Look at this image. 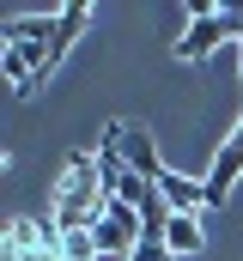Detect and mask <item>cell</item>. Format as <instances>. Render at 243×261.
Masks as SVG:
<instances>
[{"label":"cell","instance_id":"6da1fadb","mask_svg":"<svg viewBox=\"0 0 243 261\" xmlns=\"http://www.w3.org/2000/svg\"><path fill=\"white\" fill-rule=\"evenodd\" d=\"M55 24L61 12H12L6 18V43H0V73H6V85L18 91V97H31L55 61H49V49H55Z\"/></svg>","mask_w":243,"mask_h":261},{"label":"cell","instance_id":"7a4b0ae2","mask_svg":"<svg viewBox=\"0 0 243 261\" xmlns=\"http://www.w3.org/2000/svg\"><path fill=\"white\" fill-rule=\"evenodd\" d=\"M104 213H110V189H104L98 152H73L67 170H61V182H55V213H49V225H61V231H91Z\"/></svg>","mask_w":243,"mask_h":261},{"label":"cell","instance_id":"3957f363","mask_svg":"<svg viewBox=\"0 0 243 261\" xmlns=\"http://www.w3.org/2000/svg\"><path fill=\"white\" fill-rule=\"evenodd\" d=\"M243 43V6H219V12H207V18H188V31H182L177 43H171V55L177 61H207L219 43Z\"/></svg>","mask_w":243,"mask_h":261},{"label":"cell","instance_id":"277c9868","mask_svg":"<svg viewBox=\"0 0 243 261\" xmlns=\"http://www.w3.org/2000/svg\"><path fill=\"white\" fill-rule=\"evenodd\" d=\"M104 134L121 146V158H128V170H134V176H146V182H158V176H164V158H158V146H152V134H146V128H134V122H110Z\"/></svg>","mask_w":243,"mask_h":261},{"label":"cell","instance_id":"5b68a950","mask_svg":"<svg viewBox=\"0 0 243 261\" xmlns=\"http://www.w3.org/2000/svg\"><path fill=\"white\" fill-rule=\"evenodd\" d=\"M152 189L171 200V213H207V182H195V176H177V170H164Z\"/></svg>","mask_w":243,"mask_h":261},{"label":"cell","instance_id":"8992f818","mask_svg":"<svg viewBox=\"0 0 243 261\" xmlns=\"http://www.w3.org/2000/svg\"><path fill=\"white\" fill-rule=\"evenodd\" d=\"M201 243H207L201 213H171V225H164V249L182 261V255H201Z\"/></svg>","mask_w":243,"mask_h":261},{"label":"cell","instance_id":"52a82bcc","mask_svg":"<svg viewBox=\"0 0 243 261\" xmlns=\"http://www.w3.org/2000/svg\"><path fill=\"white\" fill-rule=\"evenodd\" d=\"M85 24H91V6H79V0H73V6H61V24H55V49H49V61H67V49H73V43H79V31H85Z\"/></svg>","mask_w":243,"mask_h":261}]
</instances>
